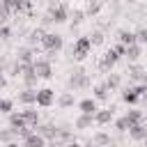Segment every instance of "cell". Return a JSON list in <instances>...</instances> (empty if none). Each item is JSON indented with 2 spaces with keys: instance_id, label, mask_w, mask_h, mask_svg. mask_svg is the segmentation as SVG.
Wrapping results in <instances>:
<instances>
[{
  "instance_id": "6da1fadb",
  "label": "cell",
  "mask_w": 147,
  "mask_h": 147,
  "mask_svg": "<svg viewBox=\"0 0 147 147\" xmlns=\"http://www.w3.org/2000/svg\"><path fill=\"white\" fill-rule=\"evenodd\" d=\"M48 55H55L62 46H64V41H62V37L60 34H55V32H46L44 34V39H41V44H39Z\"/></svg>"
},
{
  "instance_id": "7a4b0ae2",
  "label": "cell",
  "mask_w": 147,
  "mask_h": 147,
  "mask_svg": "<svg viewBox=\"0 0 147 147\" xmlns=\"http://www.w3.org/2000/svg\"><path fill=\"white\" fill-rule=\"evenodd\" d=\"M90 51H92V41H90V37H78L76 41H74V46H71V55H74V60H85L87 55H90Z\"/></svg>"
},
{
  "instance_id": "3957f363",
  "label": "cell",
  "mask_w": 147,
  "mask_h": 147,
  "mask_svg": "<svg viewBox=\"0 0 147 147\" xmlns=\"http://www.w3.org/2000/svg\"><path fill=\"white\" fill-rule=\"evenodd\" d=\"M67 85H69V90H71V92L90 87V76H87V71H85V69H76V71H74V74L69 76Z\"/></svg>"
},
{
  "instance_id": "277c9868",
  "label": "cell",
  "mask_w": 147,
  "mask_h": 147,
  "mask_svg": "<svg viewBox=\"0 0 147 147\" xmlns=\"http://www.w3.org/2000/svg\"><path fill=\"white\" fill-rule=\"evenodd\" d=\"M48 16H51V21H53V23H64V21H69V9H67V5L55 2V5H51Z\"/></svg>"
},
{
  "instance_id": "5b68a950",
  "label": "cell",
  "mask_w": 147,
  "mask_h": 147,
  "mask_svg": "<svg viewBox=\"0 0 147 147\" xmlns=\"http://www.w3.org/2000/svg\"><path fill=\"white\" fill-rule=\"evenodd\" d=\"M117 60H119L117 51H115V48H110V51H106V53H103V57H101V62H99V69H101L103 74H108V71L117 64Z\"/></svg>"
},
{
  "instance_id": "8992f818",
  "label": "cell",
  "mask_w": 147,
  "mask_h": 147,
  "mask_svg": "<svg viewBox=\"0 0 147 147\" xmlns=\"http://www.w3.org/2000/svg\"><path fill=\"white\" fill-rule=\"evenodd\" d=\"M32 67H34V74L39 76V78H51L53 76V67H51V60H37L34 57V62H32Z\"/></svg>"
},
{
  "instance_id": "52a82bcc",
  "label": "cell",
  "mask_w": 147,
  "mask_h": 147,
  "mask_svg": "<svg viewBox=\"0 0 147 147\" xmlns=\"http://www.w3.org/2000/svg\"><path fill=\"white\" fill-rule=\"evenodd\" d=\"M53 103H55V92H53V90H48V87L37 90V106H39V108H48V106H53Z\"/></svg>"
},
{
  "instance_id": "ba28073f",
  "label": "cell",
  "mask_w": 147,
  "mask_h": 147,
  "mask_svg": "<svg viewBox=\"0 0 147 147\" xmlns=\"http://www.w3.org/2000/svg\"><path fill=\"white\" fill-rule=\"evenodd\" d=\"M115 119V108L110 106V108H101V110H96L94 113V122L99 124V126H103V124H110Z\"/></svg>"
},
{
  "instance_id": "9c48e42d",
  "label": "cell",
  "mask_w": 147,
  "mask_h": 147,
  "mask_svg": "<svg viewBox=\"0 0 147 147\" xmlns=\"http://www.w3.org/2000/svg\"><path fill=\"white\" fill-rule=\"evenodd\" d=\"M18 103H23V106H37V90L34 87H25L23 92H18Z\"/></svg>"
},
{
  "instance_id": "30bf717a",
  "label": "cell",
  "mask_w": 147,
  "mask_h": 147,
  "mask_svg": "<svg viewBox=\"0 0 147 147\" xmlns=\"http://www.w3.org/2000/svg\"><path fill=\"white\" fill-rule=\"evenodd\" d=\"M37 133H41L46 140H55L57 138V133H60V129L55 126V124H37V129H34Z\"/></svg>"
},
{
  "instance_id": "8fae6325",
  "label": "cell",
  "mask_w": 147,
  "mask_h": 147,
  "mask_svg": "<svg viewBox=\"0 0 147 147\" xmlns=\"http://www.w3.org/2000/svg\"><path fill=\"white\" fill-rule=\"evenodd\" d=\"M23 147H46V138L37 131H32L30 136L23 138Z\"/></svg>"
},
{
  "instance_id": "7c38bea8",
  "label": "cell",
  "mask_w": 147,
  "mask_h": 147,
  "mask_svg": "<svg viewBox=\"0 0 147 147\" xmlns=\"http://www.w3.org/2000/svg\"><path fill=\"white\" fill-rule=\"evenodd\" d=\"M21 113H23V117H25V124H28L30 129H37V124H39V113H37L32 106H25Z\"/></svg>"
},
{
  "instance_id": "4fadbf2b",
  "label": "cell",
  "mask_w": 147,
  "mask_h": 147,
  "mask_svg": "<svg viewBox=\"0 0 147 147\" xmlns=\"http://www.w3.org/2000/svg\"><path fill=\"white\" fill-rule=\"evenodd\" d=\"M9 126H11V129L16 131V136H18V131L28 126V124H25V117H23V113H14V110H11V113H9Z\"/></svg>"
},
{
  "instance_id": "5bb4252c",
  "label": "cell",
  "mask_w": 147,
  "mask_h": 147,
  "mask_svg": "<svg viewBox=\"0 0 147 147\" xmlns=\"http://www.w3.org/2000/svg\"><path fill=\"white\" fill-rule=\"evenodd\" d=\"M92 142H94L96 147H115V140H113V138H110L106 131H99V133H94Z\"/></svg>"
},
{
  "instance_id": "9a60e30c",
  "label": "cell",
  "mask_w": 147,
  "mask_h": 147,
  "mask_svg": "<svg viewBox=\"0 0 147 147\" xmlns=\"http://www.w3.org/2000/svg\"><path fill=\"white\" fill-rule=\"evenodd\" d=\"M129 136H131L133 140H147V126H145V122H140V124H131Z\"/></svg>"
},
{
  "instance_id": "2e32d148",
  "label": "cell",
  "mask_w": 147,
  "mask_h": 147,
  "mask_svg": "<svg viewBox=\"0 0 147 147\" xmlns=\"http://www.w3.org/2000/svg\"><path fill=\"white\" fill-rule=\"evenodd\" d=\"M16 60L18 62H34V51H32V46H21L18 51H16Z\"/></svg>"
},
{
  "instance_id": "e0dca14e",
  "label": "cell",
  "mask_w": 147,
  "mask_h": 147,
  "mask_svg": "<svg viewBox=\"0 0 147 147\" xmlns=\"http://www.w3.org/2000/svg\"><path fill=\"white\" fill-rule=\"evenodd\" d=\"M78 110L80 113H85V115H94L99 108H96V99L92 96V99H83V101H78Z\"/></svg>"
},
{
  "instance_id": "ac0fdd59",
  "label": "cell",
  "mask_w": 147,
  "mask_h": 147,
  "mask_svg": "<svg viewBox=\"0 0 147 147\" xmlns=\"http://www.w3.org/2000/svg\"><path fill=\"white\" fill-rule=\"evenodd\" d=\"M92 124H94V115H85V113H80V115L76 117V129H80V131L90 129Z\"/></svg>"
},
{
  "instance_id": "d6986e66",
  "label": "cell",
  "mask_w": 147,
  "mask_h": 147,
  "mask_svg": "<svg viewBox=\"0 0 147 147\" xmlns=\"http://www.w3.org/2000/svg\"><path fill=\"white\" fill-rule=\"evenodd\" d=\"M129 62H138L140 60V44L136 41V44H131V46H126V55H124Z\"/></svg>"
},
{
  "instance_id": "ffe728a7",
  "label": "cell",
  "mask_w": 147,
  "mask_h": 147,
  "mask_svg": "<svg viewBox=\"0 0 147 147\" xmlns=\"http://www.w3.org/2000/svg\"><path fill=\"white\" fill-rule=\"evenodd\" d=\"M106 85H108V90L113 92V90H117L119 85H122V76L119 74H113V71H108V76H106V80H103Z\"/></svg>"
},
{
  "instance_id": "44dd1931",
  "label": "cell",
  "mask_w": 147,
  "mask_h": 147,
  "mask_svg": "<svg viewBox=\"0 0 147 147\" xmlns=\"http://www.w3.org/2000/svg\"><path fill=\"white\" fill-rule=\"evenodd\" d=\"M44 34H46V30H44V28H34V30L30 32V37H28V46H34V44H41V39H44Z\"/></svg>"
},
{
  "instance_id": "7402d4cb",
  "label": "cell",
  "mask_w": 147,
  "mask_h": 147,
  "mask_svg": "<svg viewBox=\"0 0 147 147\" xmlns=\"http://www.w3.org/2000/svg\"><path fill=\"white\" fill-rule=\"evenodd\" d=\"M117 39H119L122 44H126V46H131V44L138 41V39H136V32H129V30H119V32H117Z\"/></svg>"
},
{
  "instance_id": "603a6c76",
  "label": "cell",
  "mask_w": 147,
  "mask_h": 147,
  "mask_svg": "<svg viewBox=\"0 0 147 147\" xmlns=\"http://www.w3.org/2000/svg\"><path fill=\"white\" fill-rule=\"evenodd\" d=\"M108 94H110V90H108L106 83H99V85L94 87V99H96V101H106Z\"/></svg>"
},
{
  "instance_id": "cb8c5ba5",
  "label": "cell",
  "mask_w": 147,
  "mask_h": 147,
  "mask_svg": "<svg viewBox=\"0 0 147 147\" xmlns=\"http://www.w3.org/2000/svg\"><path fill=\"white\" fill-rule=\"evenodd\" d=\"M138 99H140V96H138V92H136L133 87H126V90L122 92V101H124V103H138Z\"/></svg>"
},
{
  "instance_id": "d4e9b609",
  "label": "cell",
  "mask_w": 147,
  "mask_h": 147,
  "mask_svg": "<svg viewBox=\"0 0 147 147\" xmlns=\"http://www.w3.org/2000/svg\"><path fill=\"white\" fill-rule=\"evenodd\" d=\"M74 92H62L60 94V99H57V106L60 108H69V106H74Z\"/></svg>"
},
{
  "instance_id": "484cf974",
  "label": "cell",
  "mask_w": 147,
  "mask_h": 147,
  "mask_svg": "<svg viewBox=\"0 0 147 147\" xmlns=\"http://www.w3.org/2000/svg\"><path fill=\"white\" fill-rule=\"evenodd\" d=\"M14 138H18L16 136V131L9 126V129H0V142H11Z\"/></svg>"
},
{
  "instance_id": "4316f807",
  "label": "cell",
  "mask_w": 147,
  "mask_h": 147,
  "mask_svg": "<svg viewBox=\"0 0 147 147\" xmlns=\"http://www.w3.org/2000/svg\"><path fill=\"white\" fill-rule=\"evenodd\" d=\"M126 117H129V122H131V124H140V122L145 119L142 110H136V108H133V110H129V113H126Z\"/></svg>"
},
{
  "instance_id": "83f0119b",
  "label": "cell",
  "mask_w": 147,
  "mask_h": 147,
  "mask_svg": "<svg viewBox=\"0 0 147 147\" xmlns=\"http://www.w3.org/2000/svg\"><path fill=\"white\" fill-rule=\"evenodd\" d=\"M115 129H117L119 133H124V131H129V129H131V122H129V117L124 115V117H119V119H115Z\"/></svg>"
},
{
  "instance_id": "f1b7e54d",
  "label": "cell",
  "mask_w": 147,
  "mask_h": 147,
  "mask_svg": "<svg viewBox=\"0 0 147 147\" xmlns=\"http://www.w3.org/2000/svg\"><path fill=\"white\" fill-rule=\"evenodd\" d=\"M14 110V101L11 99H0V115H9Z\"/></svg>"
},
{
  "instance_id": "f546056e",
  "label": "cell",
  "mask_w": 147,
  "mask_h": 147,
  "mask_svg": "<svg viewBox=\"0 0 147 147\" xmlns=\"http://www.w3.org/2000/svg\"><path fill=\"white\" fill-rule=\"evenodd\" d=\"M90 41H92V46H101V44H103V32H101V30H94V32L90 34Z\"/></svg>"
},
{
  "instance_id": "4dcf8cb0",
  "label": "cell",
  "mask_w": 147,
  "mask_h": 147,
  "mask_svg": "<svg viewBox=\"0 0 147 147\" xmlns=\"http://www.w3.org/2000/svg\"><path fill=\"white\" fill-rule=\"evenodd\" d=\"M136 39H138V44H145L147 46V28H140L136 32Z\"/></svg>"
},
{
  "instance_id": "1f68e13d",
  "label": "cell",
  "mask_w": 147,
  "mask_h": 147,
  "mask_svg": "<svg viewBox=\"0 0 147 147\" xmlns=\"http://www.w3.org/2000/svg\"><path fill=\"white\" fill-rule=\"evenodd\" d=\"M9 37H11V28H9L7 23L0 25V41H2V39H9Z\"/></svg>"
},
{
  "instance_id": "d6a6232c",
  "label": "cell",
  "mask_w": 147,
  "mask_h": 147,
  "mask_svg": "<svg viewBox=\"0 0 147 147\" xmlns=\"http://www.w3.org/2000/svg\"><path fill=\"white\" fill-rule=\"evenodd\" d=\"M71 18H74V23H80V21L85 18V11H80V9H76V11L71 14Z\"/></svg>"
},
{
  "instance_id": "836d02e7",
  "label": "cell",
  "mask_w": 147,
  "mask_h": 147,
  "mask_svg": "<svg viewBox=\"0 0 147 147\" xmlns=\"http://www.w3.org/2000/svg\"><path fill=\"white\" fill-rule=\"evenodd\" d=\"M115 51H117V55H119V57H124V55H126V44H122V41H119V44L115 46Z\"/></svg>"
},
{
  "instance_id": "e575fe53",
  "label": "cell",
  "mask_w": 147,
  "mask_h": 147,
  "mask_svg": "<svg viewBox=\"0 0 147 147\" xmlns=\"http://www.w3.org/2000/svg\"><path fill=\"white\" fill-rule=\"evenodd\" d=\"M9 16H11L9 11H5V9H0V25H5V23L9 21Z\"/></svg>"
},
{
  "instance_id": "d590c367",
  "label": "cell",
  "mask_w": 147,
  "mask_h": 147,
  "mask_svg": "<svg viewBox=\"0 0 147 147\" xmlns=\"http://www.w3.org/2000/svg\"><path fill=\"white\" fill-rule=\"evenodd\" d=\"M5 69H7V62H5V60H2V57H0V74H2V71H5Z\"/></svg>"
},
{
  "instance_id": "8d00e7d4",
  "label": "cell",
  "mask_w": 147,
  "mask_h": 147,
  "mask_svg": "<svg viewBox=\"0 0 147 147\" xmlns=\"http://www.w3.org/2000/svg\"><path fill=\"white\" fill-rule=\"evenodd\" d=\"M5 147H21V145H18L16 140H11V142H5Z\"/></svg>"
},
{
  "instance_id": "74e56055",
  "label": "cell",
  "mask_w": 147,
  "mask_h": 147,
  "mask_svg": "<svg viewBox=\"0 0 147 147\" xmlns=\"http://www.w3.org/2000/svg\"><path fill=\"white\" fill-rule=\"evenodd\" d=\"M5 85H7V78H5L2 74H0V87H5Z\"/></svg>"
},
{
  "instance_id": "f35d334b",
  "label": "cell",
  "mask_w": 147,
  "mask_h": 147,
  "mask_svg": "<svg viewBox=\"0 0 147 147\" xmlns=\"http://www.w3.org/2000/svg\"><path fill=\"white\" fill-rule=\"evenodd\" d=\"M140 80H142V83H145V85H147V71H145V74H142V78H140Z\"/></svg>"
},
{
  "instance_id": "ab89813d",
  "label": "cell",
  "mask_w": 147,
  "mask_h": 147,
  "mask_svg": "<svg viewBox=\"0 0 147 147\" xmlns=\"http://www.w3.org/2000/svg\"><path fill=\"white\" fill-rule=\"evenodd\" d=\"M129 2H136V0H129Z\"/></svg>"
},
{
  "instance_id": "60d3db41",
  "label": "cell",
  "mask_w": 147,
  "mask_h": 147,
  "mask_svg": "<svg viewBox=\"0 0 147 147\" xmlns=\"http://www.w3.org/2000/svg\"><path fill=\"white\" fill-rule=\"evenodd\" d=\"M87 147H92V145H87Z\"/></svg>"
}]
</instances>
